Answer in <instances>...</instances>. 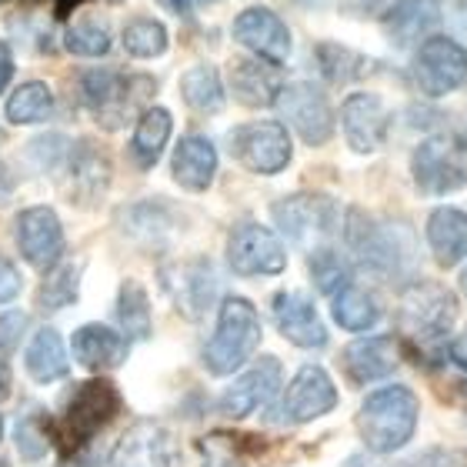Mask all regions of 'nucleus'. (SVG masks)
Returning <instances> with one entry per match:
<instances>
[{
    "label": "nucleus",
    "instance_id": "1",
    "mask_svg": "<svg viewBox=\"0 0 467 467\" xmlns=\"http://www.w3.org/2000/svg\"><path fill=\"white\" fill-rule=\"evenodd\" d=\"M120 410V394L110 380H84L70 390L60 414L47 424V438L60 454L88 448Z\"/></svg>",
    "mask_w": 467,
    "mask_h": 467
},
{
    "label": "nucleus",
    "instance_id": "2",
    "mask_svg": "<svg viewBox=\"0 0 467 467\" xmlns=\"http://www.w3.org/2000/svg\"><path fill=\"white\" fill-rule=\"evenodd\" d=\"M418 394L410 388L390 384V388L374 390L358 410V434L370 451L390 454L404 448L418 428Z\"/></svg>",
    "mask_w": 467,
    "mask_h": 467
},
{
    "label": "nucleus",
    "instance_id": "3",
    "mask_svg": "<svg viewBox=\"0 0 467 467\" xmlns=\"http://www.w3.org/2000/svg\"><path fill=\"white\" fill-rule=\"evenodd\" d=\"M257 344H261V317L254 311V304L244 297H227L221 304L214 337L204 348L207 370L217 378L234 374L257 350Z\"/></svg>",
    "mask_w": 467,
    "mask_h": 467
},
{
    "label": "nucleus",
    "instance_id": "4",
    "mask_svg": "<svg viewBox=\"0 0 467 467\" xmlns=\"http://www.w3.org/2000/svg\"><path fill=\"white\" fill-rule=\"evenodd\" d=\"M84 100H88L104 127H120L134 114L137 104H144L154 94L150 78H124L117 70H90L80 80Z\"/></svg>",
    "mask_w": 467,
    "mask_h": 467
},
{
    "label": "nucleus",
    "instance_id": "5",
    "mask_svg": "<svg viewBox=\"0 0 467 467\" xmlns=\"http://www.w3.org/2000/svg\"><path fill=\"white\" fill-rule=\"evenodd\" d=\"M458 317V301L441 284H414L400 304V327L420 348L438 344Z\"/></svg>",
    "mask_w": 467,
    "mask_h": 467
},
{
    "label": "nucleus",
    "instance_id": "6",
    "mask_svg": "<svg viewBox=\"0 0 467 467\" xmlns=\"http://www.w3.org/2000/svg\"><path fill=\"white\" fill-rule=\"evenodd\" d=\"M274 221L294 244L317 251L337 231V204L321 194H294L274 204Z\"/></svg>",
    "mask_w": 467,
    "mask_h": 467
},
{
    "label": "nucleus",
    "instance_id": "7",
    "mask_svg": "<svg viewBox=\"0 0 467 467\" xmlns=\"http://www.w3.org/2000/svg\"><path fill=\"white\" fill-rule=\"evenodd\" d=\"M231 154L254 174H281L291 164V137L277 120H254L231 134Z\"/></svg>",
    "mask_w": 467,
    "mask_h": 467
},
{
    "label": "nucleus",
    "instance_id": "8",
    "mask_svg": "<svg viewBox=\"0 0 467 467\" xmlns=\"http://www.w3.org/2000/svg\"><path fill=\"white\" fill-rule=\"evenodd\" d=\"M410 171L424 194H451L467 184V161L454 137H428L414 150Z\"/></svg>",
    "mask_w": 467,
    "mask_h": 467
},
{
    "label": "nucleus",
    "instance_id": "9",
    "mask_svg": "<svg viewBox=\"0 0 467 467\" xmlns=\"http://www.w3.org/2000/svg\"><path fill=\"white\" fill-rule=\"evenodd\" d=\"M414 80L428 98H444L467 80V50L451 37H428L414 57Z\"/></svg>",
    "mask_w": 467,
    "mask_h": 467
},
{
    "label": "nucleus",
    "instance_id": "10",
    "mask_svg": "<svg viewBox=\"0 0 467 467\" xmlns=\"http://www.w3.org/2000/svg\"><path fill=\"white\" fill-rule=\"evenodd\" d=\"M350 247L358 251L360 264L378 274H398L404 264V254H410V231L390 224H374L358 217V224L350 221Z\"/></svg>",
    "mask_w": 467,
    "mask_h": 467
},
{
    "label": "nucleus",
    "instance_id": "11",
    "mask_svg": "<svg viewBox=\"0 0 467 467\" xmlns=\"http://www.w3.org/2000/svg\"><path fill=\"white\" fill-rule=\"evenodd\" d=\"M227 261L244 277H257V274H281L287 267V254L267 227L247 221V224L234 227L231 241H227Z\"/></svg>",
    "mask_w": 467,
    "mask_h": 467
},
{
    "label": "nucleus",
    "instance_id": "12",
    "mask_svg": "<svg viewBox=\"0 0 467 467\" xmlns=\"http://www.w3.org/2000/svg\"><path fill=\"white\" fill-rule=\"evenodd\" d=\"M110 467H181L174 434L154 420H140L117 441Z\"/></svg>",
    "mask_w": 467,
    "mask_h": 467
},
{
    "label": "nucleus",
    "instance_id": "13",
    "mask_svg": "<svg viewBox=\"0 0 467 467\" xmlns=\"http://www.w3.org/2000/svg\"><path fill=\"white\" fill-rule=\"evenodd\" d=\"M277 108L281 114L291 120V127L307 140V144H324L331 140L334 134V114L331 104L314 84H291V88H281L277 94Z\"/></svg>",
    "mask_w": 467,
    "mask_h": 467
},
{
    "label": "nucleus",
    "instance_id": "14",
    "mask_svg": "<svg viewBox=\"0 0 467 467\" xmlns=\"http://www.w3.org/2000/svg\"><path fill=\"white\" fill-rule=\"evenodd\" d=\"M17 244L20 254L30 267L37 271H54L64 254V227L50 207H27L17 217Z\"/></svg>",
    "mask_w": 467,
    "mask_h": 467
},
{
    "label": "nucleus",
    "instance_id": "15",
    "mask_svg": "<svg viewBox=\"0 0 467 467\" xmlns=\"http://www.w3.org/2000/svg\"><path fill=\"white\" fill-rule=\"evenodd\" d=\"M234 37L247 50L261 54L271 64H284L291 57V34L284 20L267 7H247L241 17L234 20Z\"/></svg>",
    "mask_w": 467,
    "mask_h": 467
},
{
    "label": "nucleus",
    "instance_id": "16",
    "mask_svg": "<svg viewBox=\"0 0 467 467\" xmlns=\"http://www.w3.org/2000/svg\"><path fill=\"white\" fill-rule=\"evenodd\" d=\"M277 388H281V360L261 358L221 394V410L227 418H247L251 410L264 408L277 394Z\"/></svg>",
    "mask_w": 467,
    "mask_h": 467
},
{
    "label": "nucleus",
    "instance_id": "17",
    "mask_svg": "<svg viewBox=\"0 0 467 467\" xmlns=\"http://www.w3.org/2000/svg\"><path fill=\"white\" fill-rule=\"evenodd\" d=\"M337 404V388L327 378L324 368H301L297 378L291 380V388L284 394V418L291 424H307V420L321 418Z\"/></svg>",
    "mask_w": 467,
    "mask_h": 467
},
{
    "label": "nucleus",
    "instance_id": "18",
    "mask_svg": "<svg viewBox=\"0 0 467 467\" xmlns=\"http://www.w3.org/2000/svg\"><path fill=\"white\" fill-rule=\"evenodd\" d=\"M274 321L277 331L297 348H324L327 344V327H324L321 314L304 297L301 291H281L274 297Z\"/></svg>",
    "mask_w": 467,
    "mask_h": 467
},
{
    "label": "nucleus",
    "instance_id": "19",
    "mask_svg": "<svg viewBox=\"0 0 467 467\" xmlns=\"http://www.w3.org/2000/svg\"><path fill=\"white\" fill-rule=\"evenodd\" d=\"M344 120V134H348L350 150L358 154H370L384 144V134H388V110H384V100L378 94H350L344 100L341 110Z\"/></svg>",
    "mask_w": 467,
    "mask_h": 467
},
{
    "label": "nucleus",
    "instance_id": "20",
    "mask_svg": "<svg viewBox=\"0 0 467 467\" xmlns=\"http://www.w3.org/2000/svg\"><path fill=\"white\" fill-rule=\"evenodd\" d=\"M341 360L354 384H374L400 364V348L394 337H368V341L350 344Z\"/></svg>",
    "mask_w": 467,
    "mask_h": 467
},
{
    "label": "nucleus",
    "instance_id": "21",
    "mask_svg": "<svg viewBox=\"0 0 467 467\" xmlns=\"http://www.w3.org/2000/svg\"><path fill=\"white\" fill-rule=\"evenodd\" d=\"M74 358L88 370H114L127 358V337L104 324H84L74 334Z\"/></svg>",
    "mask_w": 467,
    "mask_h": 467
},
{
    "label": "nucleus",
    "instance_id": "22",
    "mask_svg": "<svg viewBox=\"0 0 467 467\" xmlns=\"http://www.w3.org/2000/svg\"><path fill=\"white\" fill-rule=\"evenodd\" d=\"M174 181L184 191H207L217 171V150L207 137H184L171 161Z\"/></svg>",
    "mask_w": 467,
    "mask_h": 467
},
{
    "label": "nucleus",
    "instance_id": "23",
    "mask_svg": "<svg viewBox=\"0 0 467 467\" xmlns=\"http://www.w3.org/2000/svg\"><path fill=\"white\" fill-rule=\"evenodd\" d=\"M428 244L441 267H454L467 257V214L458 207H438L428 217Z\"/></svg>",
    "mask_w": 467,
    "mask_h": 467
},
{
    "label": "nucleus",
    "instance_id": "24",
    "mask_svg": "<svg viewBox=\"0 0 467 467\" xmlns=\"http://www.w3.org/2000/svg\"><path fill=\"white\" fill-rule=\"evenodd\" d=\"M231 88L234 98L247 108H267L281 94V78L271 64L261 60H237L231 67Z\"/></svg>",
    "mask_w": 467,
    "mask_h": 467
},
{
    "label": "nucleus",
    "instance_id": "25",
    "mask_svg": "<svg viewBox=\"0 0 467 467\" xmlns=\"http://www.w3.org/2000/svg\"><path fill=\"white\" fill-rule=\"evenodd\" d=\"M434 24H438V7L431 0H398L384 14V34L400 47L420 40Z\"/></svg>",
    "mask_w": 467,
    "mask_h": 467
},
{
    "label": "nucleus",
    "instance_id": "26",
    "mask_svg": "<svg viewBox=\"0 0 467 467\" xmlns=\"http://www.w3.org/2000/svg\"><path fill=\"white\" fill-rule=\"evenodd\" d=\"M70 171V201H84V197H98L100 191H108V157L100 154L98 147H90L88 140L78 144L67 157Z\"/></svg>",
    "mask_w": 467,
    "mask_h": 467
},
{
    "label": "nucleus",
    "instance_id": "27",
    "mask_svg": "<svg viewBox=\"0 0 467 467\" xmlns=\"http://www.w3.org/2000/svg\"><path fill=\"white\" fill-rule=\"evenodd\" d=\"M24 364H27V374L37 384H50L67 374V350H64V341L54 327H44V331L34 334L27 354H24Z\"/></svg>",
    "mask_w": 467,
    "mask_h": 467
},
{
    "label": "nucleus",
    "instance_id": "28",
    "mask_svg": "<svg viewBox=\"0 0 467 467\" xmlns=\"http://www.w3.org/2000/svg\"><path fill=\"white\" fill-rule=\"evenodd\" d=\"M181 94L201 114H214V110L224 108V84H221V74L211 64H197V67L187 70L184 80H181Z\"/></svg>",
    "mask_w": 467,
    "mask_h": 467
},
{
    "label": "nucleus",
    "instance_id": "29",
    "mask_svg": "<svg viewBox=\"0 0 467 467\" xmlns=\"http://www.w3.org/2000/svg\"><path fill=\"white\" fill-rule=\"evenodd\" d=\"M380 317L378 304L368 291H360L354 284H344L341 291L334 294V321L341 324L344 331H368Z\"/></svg>",
    "mask_w": 467,
    "mask_h": 467
},
{
    "label": "nucleus",
    "instance_id": "30",
    "mask_svg": "<svg viewBox=\"0 0 467 467\" xmlns=\"http://www.w3.org/2000/svg\"><path fill=\"white\" fill-rule=\"evenodd\" d=\"M167 137H171V114H167L164 108L144 110V117L137 120L134 140H130L137 164H140V167L154 164L157 157H161V150H164Z\"/></svg>",
    "mask_w": 467,
    "mask_h": 467
},
{
    "label": "nucleus",
    "instance_id": "31",
    "mask_svg": "<svg viewBox=\"0 0 467 467\" xmlns=\"http://www.w3.org/2000/svg\"><path fill=\"white\" fill-rule=\"evenodd\" d=\"M117 321H120V327H124L127 337H134V341L150 337V301H147V291L137 281L120 284V297H117Z\"/></svg>",
    "mask_w": 467,
    "mask_h": 467
},
{
    "label": "nucleus",
    "instance_id": "32",
    "mask_svg": "<svg viewBox=\"0 0 467 467\" xmlns=\"http://www.w3.org/2000/svg\"><path fill=\"white\" fill-rule=\"evenodd\" d=\"M171 291H174L177 304L184 307L191 317H201L211 301V294H214V277L207 271L204 264H194V267H181V281L171 277Z\"/></svg>",
    "mask_w": 467,
    "mask_h": 467
},
{
    "label": "nucleus",
    "instance_id": "33",
    "mask_svg": "<svg viewBox=\"0 0 467 467\" xmlns=\"http://www.w3.org/2000/svg\"><path fill=\"white\" fill-rule=\"evenodd\" d=\"M54 108V98H50L47 84L40 80H30L24 88H17L7 100V120L10 124H37L50 114Z\"/></svg>",
    "mask_w": 467,
    "mask_h": 467
},
{
    "label": "nucleus",
    "instance_id": "34",
    "mask_svg": "<svg viewBox=\"0 0 467 467\" xmlns=\"http://www.w3.org/2000/svg\"><path fill=\"white\" fill-rule=\"evenodd\" d=\"M64 47L78 57H100L110 50V30L98 20H74L64 34Z\"/></svg>",
    "mask_w": 467,
    "mask_h": 467
},
{
    "label": "nucleus",
    "instance_id": "35",
    "mask_svg": "<svg viewBox=\"0 0 467 467\" xmlns=\"http://www.w3.org/2000/svg\"><path fill=\"white\" fill-rule=\"evenodd\" d=\"M124 47L134 57H161L167 50V30L157 20H130L124 27Z\"/></svg>",
    "mask_w": 467,
    "mask_h": 467
},
{
    "label": "nucleus",
    "instance_id": "36",
    "mask_svg": "<svg viewBox=\"0 0 467 467\" xmlns=\"http://www.w3.org/2000/svg\"><path fill=\"white\" fill-rule=\"evenodd\" d=\"M311 274H314V284H317L324 294H337L344 284H350L348 264H344L331 247H317V254H311Z\"/></svg>",
    "mask_w": 467,
    "mask_h": 467
},
{
    "label": "nucleus",
    "instance_id": "37",
    "mask_svg": "<svg viewBox=\"0 0 467 467\" xmlns=\"http://www.w3.org/2000/svg\"><path fill=\"white\" fill-rule=\"evenodd\" d=\"M74 297H78V267L74 264L54 267L40 287V307H67Z\"/></svg>",
    "mask_w": 467,
    "mask_h": 467
},
{
    "label": "nucleus",
    "instance_id": "38",
    "mask_svg": "<svg viewBox=\"0 0 467 467\" xmlns=\"http://www.w3.org/2000/svg\"><path fill=\"white\" fill-rule=\"evenodd\" d=\"M17 448L27 461H37V458L47 454L50 438H47V424H44V418L34 414V418L20 420L17 424Z\"/></svg>",
    "mask_w": 467,
    "mask_h": 467
},
{
    "label": "nucleus",
    "instance_id": "39",
    "mask_svg": "<svg viewBox=\"0 0 467 467\" xmlns=\"http://www.w3.org/2000/svg\"><path fill=\"white\" fill-rule=\"evenodd\" d=\"M24 331H27V314H20V311L4 314V317H0V354L17 350Z\"/></svg>",
    "mask_w": 467,
    "mask_h": 467
},
{
    "label": "nucleus",
    "instance_id": "40",
    "mask_svg": "<svg viewBox=\"0 0 467 467\" xmlns=\"http://www.w3.org/2000/svg\"><path fill=\"white\" fill-rule=\"evenodd\" d=\"M20 294V274H17V267L0 254V304H7V301H14Z\"/></svg>",
    "mask_w": 467,
    "mask_h": 467
},
{
    "label": "nucleus",
    "instance_id": "41",
    "mask_svg": "<svg viewBox=\"0 0 467 467\" xmlns=\"http://www.w3.org/2000/svg\"><path fill=\"white\" fill-rule=\"evenodd\" d=\"M414 467H464V458L448 454V451H431V454L414 461Z\"/></svg>",
    "mask_w": 467,
    "mask_h": 467
},
{
    "label": "nucleus",
    "instance_id": "42",
    "mask_svg": "<svg viewBox=\"0 0 467 467\" xmlns=\"http://www.w3.org/2000/svg\"><path fill=\"white\" fill-rule=\"evenodd\" d=\"M451 358H454V364H458V368L467 370V324L461 327V334L454 337V344H451Z\"/></svg>",
    "mask_w": 467,
    "mask_h": 467
},
{
    "label": "nucleus",
    "instance_id": "43",
    "mask_svg": "<svg viewBox=\"0 0 467 467\" xmlns=\"http://www.w3.org/2000/svg\"><path fill=\"white\" fill-rule=\"evenodd\" d=\"M10 78H14V57H10V50L0 44V90L7 88Z\"/></svg>",
    "mask_w": 467,
    "mask_h": 467
},
{
    "label": "nucleus",
    "instance_id": "44",
    "mask_svg": "<svg viewBox=\"0 0 467 467\" xmlns=\"http://www.w3.org/2000/svg\"><path fill=\"white\" fill-rule=\"evenodd\" d=\"M10 398V370L7 364L0 360V400H7Z\"/></svg>",
    "mask_w": 467,
    "mask_h": 467
},
{
    "label": "nucleus",
    "instance_id": "45",
    "mask_svg": "<svg viewBox=\"0 0 467 467\" xmlns=\"http://www.w3.org/2000/svg\"><path fill=\"white\" fill-rule=\"evenodd\" d=\"M161 7H167L171 14H184L191 10V0H161Z\"/></svg>",
    "mask_w": 467,
    "mask_h": 467
},
{
    "label": "nucleus",
    "instance_id": "46",
    "mask_svg": "<svg viewBox=\"0 0 467 467\" xmlns=\"http://www.w3.org/2000/svg\"><path fill=\"white\" fill-rule=\"evenodd\" d=\"M0 438H4V420H0Z\"/></svg>",
    "mask_w": 467,
    "mask_h": 467
},
{
    "label": "nucleus",
    "instance_id": "47",
    "mask_svg": "<svg viewBox=\"0 0 467 467\" xmlns=\"http://www.w3.org/2000/svg\"><path fill=\"white\" fill-rule=\"evenodd\" d=\"M191 4H207V0H191Z\"/></svg>",
    "mask_w": 467,
    "mask_h": 467
},
{
    "label": "nucleus",
    "instance_id": "48",
    "mask_svg": "<svg viewBox=\"0 0 467 467\" xmlns=\"http://www.w3.org/2000/svg\"><path fill=\"white\" fill-rule=\"evenodd\" d=\"M464 291H467V271H464Z\"/></svg>",
    "mask_w": 467,
    "mask_h": 467
},
{
    "label": "nucleus",
    "instance_id": "49",
    "mask_svg": "<svg viewBox=\"0 0 467 467\" xmlns=\"http://www.w3.org/2000/svg\"><path fill=\"white\" fill-rule=\"evenodd\" d=\"M0 467H10V464H7V461H0Z\"/></svg>",
    "mask_w": 467,
    "mask_h": 467
},
{
    "label": "nucleus",
    "instance_id": "50",
    "mask_svg": "<svg viewBox=\"0 0 467 467\" xmlns=\"http://www.w3.org/2000/svg\"><path fill=\"white\" fill-rule=\"evenodd\" d=\"M70 4H78V0H70Z\"/></svg>",
    "mask_w": 467,
    "mask_h": 467
},
{
    "label": "nucleus",
    "instance_id": "51",
    "mask_svg": "<svg viewBox=\"0 0 467 467\" xmlns=\"http://www.w3.org/2000/svg\"><path fill=\"white\" fill-rule=\"evenodd\" d=\"M114 4H117V0H114Z\"/></svg>",
    "mask_w": 467,
    "mask_h": 467
}]
</instances>
